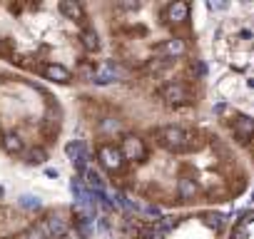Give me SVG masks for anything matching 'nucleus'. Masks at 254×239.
<instances>
[{
    "mask_svg": "<svg viewBox=\"0 0 254 239\" xmlns=\"http://www.w3.org/2000/svg\"><path fill=\"white\" fill-rule=\"evenodd\" d=\"M120 152L125 160H130V162H142L145 160V142L135 135H127L120 145Z\"/></svg>",
    "mask_w": 254,
    "mask_h": 239,
    "instance_id": "f257e3e1",
    "label": "nucleus"
},
{
    "mask_svg": "<svg viewBox=\"0 0 254 239\" xmlns=\"http://www.w3.org/2000/svg\"><path fill=\"white\" fill-rule=\"evenodd\" d=\"M97 160H100V165H102L107 172H117V170L122 167V162H125L120 147H115V145H102L100 152H97Z\"/></svg>",
    "mask_w": 254,
    "mask_h": 239,
    "instance_id": "f03ea898",
    "label": "nucleus"
},
{
    "mask_svg": "<svg viewBox=\"0 0 254 239\" xmlns=\"http://www.w3.org/2000/svg\"><path fill=\"white\" fill-rule=\"evenodd\" d=\"M160 137H162L160 142H162L167 150L180 152V150H185V147H187V132H185L182 127H175V125H172V127H165Z\"/></svg>",
    "mask_w": 254,
    "mask_h": 239,
    "instance_id": "7ed1b4c3",
    "label": "nucleus"
},
{
    "mask_svg": "<svg viewBox=\"0 0 254 239\" xmlns=\"http://www.w3.org/2000/svg\"><path fill=\"white\" fill-rule=\"evenodd\" d=\"M190 15V5L187 3H170L167 10H165V18L170 25H182Z\"/></svg>",
    "mask_w": 254,
    "mask_h": 239,
    "instance_id": "20e7f679",
    "label": "nucleus"
},
{
    "mask_svg": "<svg viewBox=\"0 0 254 239\" xmlns=\"http://www.w3.org/2000/svg\"><path fill=\"white\" fill-rule=\"evenodd\" d=\"M157 55H162V58H167V60L185 55V40H180V38H170V40H165L162 45H157Z\"/></svg>",
    "mask_w": 254,
    "mask_h": 239,
    "instance_id": "39448f33",
    "label": "nucleus"
},
{
    "mask_svg": "<svg viewBox=\"0 0 254 239\" xmlns=\"http://www.w3.org/2000/svg\"><path fill=\"white\" fill-rule=\"evenodd\" d=\"M162 97H165L170 105H182V102L187 100V90H185V85H180V82H170V85H165Z\"/></svg>",
    "mask_w": 254,
    "mask_h": 239,
    "instance_id": "423d86ee",
    "label": "nucleus"
},
{
    "mask_svg": "<svg viewBox=\"0 0 254 239\" xmlns=\"http://www.w3.org/2000/svg\"><path fill=\"white\" fill-rule=\"evenodd\" d=\"M43 75L53 82H70V70L65 65H58V62H48L43 67Z\"/></svg>",
    "mask_w": 254,
    "mask_h": 239,
    "instance_id": "0eeeda50",
    "label": "nucleus"
},
{
    "mask_svg": "<svg viewBox=\"0 0 254 239\" xmlns=\"http://www.w3.org/2000/svg\"><path fill=\"white\" fill-rule=\"evenodd\" d=\"M234 135H237L242 142H247L249 137H254V120H252V117H237Z\"/></svg>",
    "mask_w": 254,
    "mask_h": 239,
    "instance_id": "6e6552de",
    "label": "nucleus"
},
{
    "mask_svg": "<svg viewBox=\"0 0 254 239\" xmlns=\"http://www.w3.org/2000/svg\"><path fill=\"white\" fill-rule=\"evenodd\" d=\"M45 229H48V234H50V237L60 239V237H65V234H67V222H65L63 217L53 214V217H48V222H45Z\"/></svg>",
    "mask_w": 254,
    "mask_h": 239,
    "instance_id": "1a4fd4ad",
    "label": "nucleus"
},
{
    "mask_svg": "<svg viewBox=\"0 0 254 239\" xmlns=\"http://www.w3.org/2000/svg\"><path fill=\"white\" fill-rule=\"evenodd\" d=\"M177 192H180L182 199H194V197L199 194V184H197L194 179H190V177H182V179L177 182Z\"/></svg>",
    "mask_w": 254,
    "mask_h": 239,
    "instance_id": "9d476101",
    "label": "nucleus"
},
{
    "mask_svg": "<svg viewBox=\"0 0 254 239\" xmlns=\"http://www.w3.org/2000/svg\"><path fill=\"white\" fill-rule=\"evenodd\" d=\"M60 13L67 20H82V5L75 3V0H63V3H60Z\"/></svg>",
    "mask_w": 254,
    "mask_h": 239,
    "instance_id": "9b49d317",
    "label": "nucleus"
},
{
    "mask_svg": "<svg viewBox=\"0 0 254 239\" xmlns=\"http://www.w3.org/2000/svg\"><path fill=\"white\" fill-rule=\"evenodd\" d=\"M0 142H3V150H5L8 155H20V152H23V140H20L18 135H13V132H8Z\"/></svg>",
    "mask_w": 254,
    "mask_h": 239,
    "instance_id": "f8f14e48",
    "label": "nucleus"
},
{
    "mask_svg": "<svg viewBox=\"0 0 254 239\" xmlns=\"http://www.w3.org/2000/svg\"><path fill=\"white\" fill-rule=\"evenodd\" d=\"M97 85H110V82H115L117 80V70H115V65H105V67H100L97 72H95V77H92Z\"/></svg>",
    "mask_w": 254,
    "mask_h": 239,
    "instance_id": "ddd939ff",
    "label": "nucleus"
},
{
    "mask_svg": "<svg viewBox=\"0 0 254 239\" xmlns=\"http://www.w3.org/2000/svg\"><path fill=\"white\" fill-rule=\"evenodd\" d=\"M82 45H85V50H90V53L100 50V38H97V33H95V30H85V33H82Z\"/></svg>",
    "mask_w": 254,
    "mask_h": 239,
    "instance_id": "4468645a",
    "label": "nucleus"
},
{
    "mask_svg": "<svg viewBox=\"0 0 254 239\" xmlns=\"http://www.w3.org/2000/svg\"><path fill=\"white\" fill-rule=\"evenodd\" d=\"M85 182H87V189L90 192H102V177L95 170H87L85 172Z\"/></svg>",
    "mask_w": 254,
    "mask_h": 239,
    "instance_id": "2eb2a0df",
    "label": "nucleus"
},
{
    "mask_svg": "<svg viewBox=\"0 0 254 239\" xmlns=\"http://www.w3.org/2000/svg\"><path fill=\"white\" fill-rule=\"evenodd\" d=\"M65 152H67V157H70L72 162L87 155V150H85V145H82V142H70V145L65 147Z\"/></svg>",
    "mask_w": 254,
    "mask_h": 239,
    "instance_id": "dca6fc26",
    "label": "nucleus"
},
{
    "mask_svg": "<svg viewBox=\"0 0 254 239\" xmlns=\"http://www.w3.org/2000/svg\"><path fill=\"white\" fill-rule=\"evenodd\" d=\"M190 72H192L194 80H202V77L209 72V65H207L204 60H192V70H190Z\"/></svg>",
    "mask_w": 254,
    "mask_h": 239,
    "instance_id": "f3484780",
    "label": "nucleus"
},
{
    "mask_svg": "<svg viewBox=\"0 0 254 239\" xmlns=\"http://www.w3.org/2000/svg\"><path fill=\"white\" fill-rule=\"evenodd\" d=\"M45 160H48V152H45L43 147H35V150L28 152V162H30V165H43Z\"/></svg>",
    "mask_w": 254,
    "mask_h": 239,
    "instance_id": "a211bd4d",
    "label": "nucleus"
},
{
    "mask_svg": "<svg viewBox=\"0 0 254 239\" xmlns=\"http://www.w3.org/2000/svg\"><path fill=\"white\" fill-rule=\"evenodd\" d=\"M20 207L23 209H40V199L33 194H25V197H20Z\"/></svg>",
    "mask_w": 254,
    "mask_h": 239,
    "instance_id": "6ab92c4d",
    "label": "nucleus"
},
{
    "mask_svg": "<svg viewBox=\"0 0 254 239\" xmlns=\"http://www.w3.org/2000/svg\"><path fill=\"white\" fill-rule=\"evenodd\" d=\"M204 224L209 227V229H222V217L219 214H214V212H209V214H204Z\"/></svg>",
    "mask_w": 254,
    "mask_h": 239,
    "instance_id": "aec40b11",
    "label": "nucleus"
},
{
    "mask_svg": "<svg viewBox=\"0 0 254 239\" xmlns=\"http://www.w3.org/2000/svg\"><path fill=\"white\" fill-rule=\"evenodd\" d=\"M142 237H145V239H165L167 234H165V232H162V229H160V227L155 224V227H145Z\"/></svg>",
    "mask_w": 254,
    "mask_h": 239,
    "instance_id": "412c9836",
    "label": "nucleus"
},
{
    "mask_svg": "<svg viewBox=\"0 0 254 239\" xmlns=\"http://www.w3.org/2000/svg\"><path fill=\"white\" fill-rule=\"evenodd\" d=\"M142 212H145V214H150V217H157V219L162 217V212H160L157 207H152V204H147V207H142Z\"/></svg>",
    "mask_w": 254,
    "mask_h": 239,
    "instance_id": "4be33fe9",
    "label": "nucleus"
},
{
    "mask_svg": "<svg viewBox=\"0 0 254 239\" xmlns=\"http://www.w3.org/2000/svg\"><path fill=\"white\" fill-rule=\"evenodd\" d=\"M232 239H247V232H244V227H234V232H232Z\"/></svg>",
    "mask_w": 254,
    "mask_h": 239,
    "instance_id": "5701e85b",
    "label": "nucleus"
},
{
    "mask_svg": "<svg viewBox=\"0 0 254 239\" xmlns=\"http://www.w3.org/2000/svg\"><path fill=\"white\" fill-rule=\"evenodd\" d=\"M249 87H254V77H252V80H249Z\"/></svg>",
    "mask_w": 254,
    "mask_h": 239,
    "instance_id": "b1692460",
    "label": "nucleus"
}]
</instances>
